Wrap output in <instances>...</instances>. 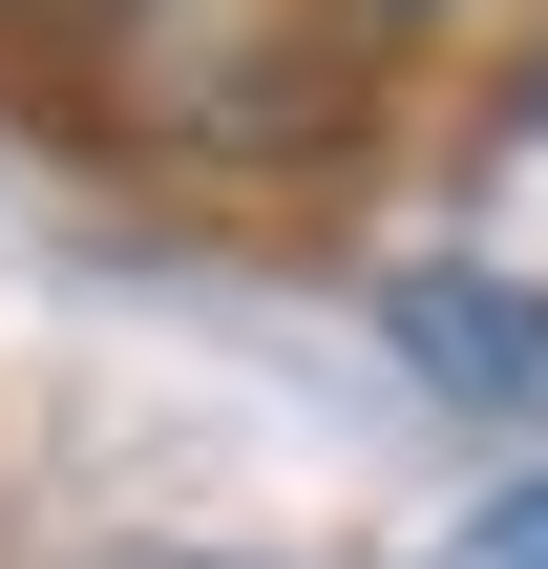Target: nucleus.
Returning <instances> with one entry per match:
<instances>
[{
  "instance_id": "7ed1b4c3",
  "label": "nucleus",
  "mask_w": 548,
  "mask_h": 569,
  "mask_svg": "<svg viewBox=\"0 0 548 569\" xmlns=\"http://www.w3.org/2000/svg\"><path fill=\"white\" fill-rule=\"evenodd\" d=\"M338 21H359V42H422V21H465V0H338Z\"/></svg>"
},
{
  "instance_id": "f257e3e1",
  "label": "nucleus",
  "mask_w": 548,
  "mask_h": 569,
  "mask_svg": "<svg viewBox=\"0 0 548 569\" xmlns=\"http://www.w3.org/2000/svg\"><path fill=\"white\" fill-rule=\"evenodd\" d=\"M380 338H401L422 401H465V422H548V274L401 253V274H380Z\"/></svg>"
},
{
  "instance_id": "f03ea898",
  "label": "nucleus",
  "mask_w": 548,
  "mask_h": 569,
  "mask_svg": "<svg viewBox=\"0 0 548 569\" xmlns=\"http://www.w3.org/2000/svg\"><path fill=\"white\" fill-rule=\"evenodd\" d=\"M444 569H548V465H507V486L444 528Z\"/></svg>"
},
{
  "instance_id": "39448f33",
  "label": "nucleus",
  "mask_w": 548,
  "mask_h": 569,
  "mask_svg": "<svg viewBox=\"0 0 548 569\" xmlns=\"http://www.w3.org/2000/svg\"><path fill=\"white\" fill-rule=\"evenodd\" d=\"M148 569H253V549H148Z\"/></svg>"
},
{
  "instance_id": "20e7f679",
  "label": "nucleus",
  "mask_w": 548,
  "mask_h": 569,
  "mask_svg": "<svg viewBox=\"0 0 548 569\" xmlns=\"http://www.w3.org/2000/svg\"><path fill=\"white\" fill-rule=\"evenodd\" d=\"M0 21H169V0H0Z\"/></svg>"
}]
</instances>
